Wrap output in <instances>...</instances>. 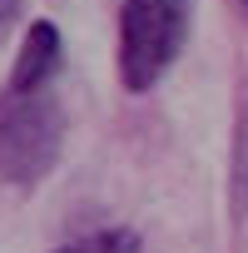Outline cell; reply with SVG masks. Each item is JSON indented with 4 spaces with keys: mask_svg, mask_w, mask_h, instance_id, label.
I'll use <instances>...</instances> for the list:
<instances>
[{
    "mask_svg": "<svg viewBox=\"0 0 248 253\" xmlns=\"http://www.w3.org/2000/svg\"><path fill=\"white\" fill-rule=\"evenodd\" d=\"M65 149V109L50 89L0 99V179L35 189Z\"/></svg>",
    "mask_w": 248,
    "mask_h": 253,
    "instance_id": "obj_1",
    "label": "cell"
},
{
    "mask_svg": "<svg viewBox=\"0 0 248 253\" xmlns=\"http://www.w3.org/2000/svg\"><path fill=\"white\" fill-rule=\"evenodd\" d=\"M189 35L184 0H124L119 5V80L129 94L154 89Z\"/></svg>",
    "mask_w": 248,
    "mask_h": 253,
    "instance_id": "obj_2",
    "label": "cell"
},
{
    "mask_svg": "<svg viewBox=\"0 0 248 253\" xmlns=\"http://www.w3.org/2000/svg\"><path fill=\"white\" fill-rule=\"evenodd\" d=\"M60 70V30L50 20H35L25 30V45L15 55V70H10V89L5 94H35L50 84V75Z\"/></svg>",
    "mask_w": 248,
    "mask_h": 253,
    "instance_id": "obj_3",
    "label": "cell"
},
{
    "mask_svg": "<svg viewBox=\"0 0 248 253\" xmlns=\"http://www.w3.org/2000/svg\"><path fill=\"white\" fill-rule=\"evenodd\" d=\"M228 213L233 223L248 218V104L233 119V149H228Z\"/></svg>",
    "mask_w": 248,
    "mask_h": 253,
    "instance_id": "obj_4",
    "label": "cell"
},
{
    "mask_svg": "<svg viewBox=\"0 0 248 253\" xmlns=\"http://www.w3.org/2000/svg\"><path fill=\"white\" fill-rule=\"evenodd\" d=\"M60 253H139V233H129V228H104V233H89V238H80V243H70V248H60Z\"/></svg>",
    "mask_w": 248,
    "mask_h": 253,
    "instance_id": "obj_5",
    "label": "cell"
},
{
    "mask_svg": "<svg viewBox=\"0 0 248 253\" xmlns=\"http://www.w3.org/2000/svg\"><path fill=\"white\" fill-rule=\"evenodd\" d=\"M20 15V0H0V25H10Z\"/></svg>",
    "mask_w": 248,
    "mask_h": 253,
    "instance_id": "obj_6",
    "label": "cell"
},
{
    "mask_svg": "<svg viewBox=\"0 0 248 253\" xmlns=\"http://www.w3.org/2000/svg\"><path fill=\"white\" fill-rule=\"evenodd\" d=\"M238 15H243V20H248V0H238Z\"/></svg>",
    "mask_w": 248,
    "mask_h": 253,
    "instance_id": "obj_7",
    "label": "cell"
}]
</instances>
